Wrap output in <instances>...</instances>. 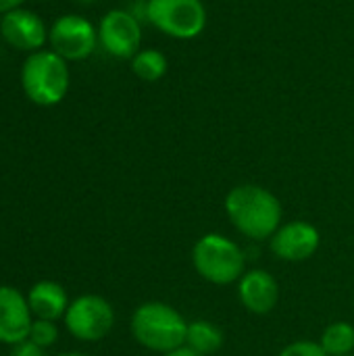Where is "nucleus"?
Masks as SVG:
<instances>
[{
	"label": "nucleus",
	"instance_id": "f257e3e1",
	"mask_svg": "<svg viewBox=\"0 0 354 356\" xmlns=\"http://www.w3.org/2000/svg\"><path fill=\"white\" fill-rule=\"evenodd\" d=\"M230 223L248 240H269L282 225L284 209L280 198L263 186L240 184L225 196Z\"/></svg>",
	"mask_w": 354,
	"mask_h": 356
},
{
	"label": "nucleus",
	"instance_id": "f03ea898",
	"mask_svg": "<svg viewBox=\"0 0 354 356\" xmlns=\"http://www.w3.org/2000/svg\"><path fill=\"white\" fill-rule=\"evenodd\" d=\"M129 327L134 340L140 346L159 355H165L186 344L188 321L177 309L161 300L140 305L131 315Z\"/></svg>",
	"mask_w": 354,
	"mask_h": 356
},
{
	"label": "nucleus",
	"instance_id": "7ed1b4c3",
	"mask_svg": "<svg viewBox=\"0 0 354 356\" xmlns=\"http://www.w3.org/2000/svg\"><path fill=\"white\" fill-rule=\"evenodd\" d=\"M69 65L54 50L31 52L21 67V88L38 106H54L69 92Z\"/></svg>",
	"mask_w": 354,
	"mask_h": 356
},
{
	"label": "nucleus",
	"instance_id": "20e7f679",
	"mask_svg": "<svg viewBox=\"0 0 354 356\" xmlns=\"http://www.w3.org/2000/svg\"><path fill=\"white\" fill-rule=\"evenodd\" d=\"M192 265L209 284L232 286L246 273V254L227 236L207 234L192 248Z\"/></svg>",
	"mask_w": 354,
	"mask_h": 356
},
{
	"label": "nucleus",
	"instance_id": "39448f33",
	"mask_svg": "<svg viewBox=\"0 0 354 356\" xmlns=\"http://www.w3.org/2000/svg\"><path fill=\"white\" fill-rule=\"evenodd\" d=\"M146 19L163 35L194 40L207 29V6L202 0H146Z\"/></svg>",
	"mask_w": 354,
	"mask_h": 356
},
{
	"label": "nucleus",
	"instance_id": "423d86ee",
	"mask_svg": "<svg viewBox=\"0 0 354 356\" xmlns=\"http://www.w3.org/2000/svg\"><path fill=\"white\" fill-rule=\"evenodd\" d=\"M65 325L73 338L81 342H98L113 330L115 311L102 296L86 294L69 305L65 313Z\"/></svg>",
	"mask_w": 354,
	"mask_h": 356
},
{
	"label": "nucleus",
	"instance_id": "0eeeda50",
	"mask_svg": "<svg viewBox=\"0 0 354 356\" xmlns=\"http://www.w3.org/2000/svg\"><path fill=\"white\" fill-rule=\"evenodd\" d=\"M48 42L65 60H83L98 46V27L81 15H63L52 23Z\"/></svg>",
	"mask_w": 354,
	"mask_h": 356
},
{
	"label": "nucleus",
	"instance_id": "6e6552de",
	"mask_svg": "<svg viewBox=\"0 0 354 356\" xmlns=\"http://www.w3.org/2000/svg\"><path fill=\"white\" fill-rule=\"evenodd\" d=\"M98 44L115 58H134L142 48L140 19L125 8H111L98 23Z\"/></svg>",
	"mask_w": 354,
	"mask_h": 356
},
{
	"label": "nucleus",
	"instance_id": "1a4fd4ad",
	"mask_svg": "<svg viewBox=\"0 0 354 356\" xmlns=\"http://www.w3.org/2000/svg\"><path fill=\"white\" fill-rule=\"evenodd\" d=\"M321 246L319 229L309 221H288L269 238L271 252L286 263L309 261Z\"/></svg>",
	"mask_w": 354,
	"mask_h": 356
},
{
	"label": "nucleus",
	"instance_id": "9d476101",
	"mask_svg": "<svg viewBox=\"0 0 354 356\" xmlns=\"http://www.w3.org/2000/svg\"><path fill=\"white\" fill-rule=\"evenodd\" d=\"M48 27L40 15L29 8H15L2 15L0 33L2 38L17 50L23 52H38L48 40Z\"/></svg>",
	"mask_w": 354,
	"mask_h": 356
},
{
	"label": "nucleus",
	"instance_id": "9b49d317",
	"mask_svg": "<svg viewBox=\"0 0 354 356\" xmlns=\"http://www.w3.org/2000/svg\"><path fill=\"white\" fill-rule=\"evenodd\" d=\"M31 309L27 298L10 286H0V342L21 344L29 338Z\"/></svg>",
	"mask_w": 354,
	"mask_h": 356
},
{
	"label": "nucleus",
	"instance_id": "f8f14e48",
	"mask_svg": "<svg viewBox=\"0 0 354 356\" xmlns=\"http://www.w3.org/2000/svg\"><path fill=\"white\" fill-rule=\"evenodd\" d=\"M238 298L252 315H267L277 307L280 286L265 269H248L238 282Z\"/></svg>",
	"mask_w": 354,
	"mask_h": 356
},
{
	"label": "nucleus",
	"instance_id": "ddd939ff",
	"mask_svg": "<svg viewBox=\"0 0 354 356\" xmlns=\"http://www.w3.org/2000/svg\"><path fill=\"white\" fill-rule=\"evenodd\" d=\"M27 302H29L31 313L38 319H46V321H56V319L65 317V313L71 305L65 288L56 282H38L29 290Z\"/></svg>",
	"mask_w": 354,
	"mask_h": 356
},
{
	"label": "nucleus",
	"instance_id": "4468645a",
	"mask_svg": "<svg viewBox=\"0 0 354 356\" xmlns=\"http://www.w3.org/2000/svg\"><path fill=\"white\" fill-rule=\"evenodd\" d=\"M186 346H190L200 356L215 355L223 346V332L207 319L190 321L186 334Z\"/></svg>",
	"mask_w": 354,
	"mask_h": 356
},
{
	"label": "nucleus",
	"instance_id": "2eb2a0df",
	"mask_svg": "<svg viewBox=\"0 0 354 356\" xmlns=\"http://www.w3.org/2000/svg\"><path fill=\"white\" fill-rule=\"evenodd\" d=\"M131 71L136 73V77H140L142 81H159L167 75L169 71V58L165 52L156 50V48H142L134 58H131Z\"/></svg>",
	"mask_w": 354,
	"mask_h": 356
},
{
	"label": "nucleus",
	"instance_id": "dca6fc26",
	"mask_svg": "<svg viewBox=\"0 0 354 356\" xmlns=\"http://www.w3.org/2000/svg\"><path fill=\"white\" fill-rule=\"evenodd\" d=\"M321 348L330 356H348L354 353V327L346 321H336L325 327L321 340Z\"/></svg>",
	"mask_w": 354,
	"mask_h": 356
},
{
	"label": "nucleus",
	"instance_id": "f3484780",
	"mask_svg": "<svg viewBox=\"0 0 354 356\" xmlns=\"http://www.w3.org/2000/svg\"><path fill=\"white\" fill-rule=\"evenodd\" d=\"M58 338V330L54 325V321H46V319H35L31 323V330H29V342L38 344L40 348H48L56 342Z\"/></svg>",
	"mask_w": 354,
	"mask_h": 356
},
{
	"label": "nucleus",
	"instance_id": "a211bd4d",
	"mask_svg": "<svg viewBox=\"0 0 354 356\" xmlns=\"http://www.w3.org/2000/svg\"><path fill=\"white\" fill-rule=\"evenodd\" d=\"M280 356H330L319 342H313V340H296L292 344H288Z\"/></svg>",
	"mask_w": 354,
	"mask_h": 356
},
{
	"label": "nucleus",
	"instance_id": "6ab92c4d",
	"mask_svg": "<svg viewBox=\"0 0 354 356\" xmlns=\"http://www.w3.org/2000/svg\"><path fill=\"white\" fill-rule=\"evenodd\" d=\"M10 356H46V355H44V348H40L38 344H33V342L25 340V342L17 344V346L13 348Z\"/></svg>",
	"mask_w": 354,
	"mask_h": 356
},
{
	"label": "nucleus",
	"instance_id": "aec40b11",
	"mask_svg": "<svg viewBox=\"0 0 354 356\" xmlns=\"http://www.w3.org/2000/svg\"><path fill=\"white\" fill-rule=\"evenodd\" d=\"M25 0H0V15H6L15 8H21Z\"/></svg>",
	"mask_w": 354,
	"mask_h": 356
},
{
	"label": "nucleus",
	"instance_id": "412c9836",
	"mask_svg": "<svg viewBox=\"0 0 354 356\" xmlns=\"http://www.w3.org/2000/svg\"><path fill=\"white\" fill-rule=\"evenodd\" d=\"M161 356H200L198 353H194L190 346H179V348H175V350H169V353H165V355H161Z\"/></svg>",
	"mask_w": 354,
	"mask_h": 356
},
{
	"label": "nucleus",
	"instance_id": "4be33fe9",
	"mask_svg": "<svg viewBox=\"0 0 354 356\" xmlns=\"http://www.w3.org/2000/svg\"><path fill=\"white\" fill-rule=\"evenodd\" d=\"M58 356H88V355H81V353H65V355H58Z\"/></svg>",
	"mask_w": 354,
	"mask_h": 356
},
{
	"label": "nucleus",
	"instance_id": "5701e85b",
	"mask_svg": "<svg viewBox=\"0 0 354 356\" xmlns=\"http://www.w3.org/2000/svg\"><path fill=\"white\" fill-rule=\"evenodd\" d=\"M348 356H354V353H353V355H348Z\"/></svg>",
	"mask_w": 354,
	"mask_h": 356
}]
</instances>
